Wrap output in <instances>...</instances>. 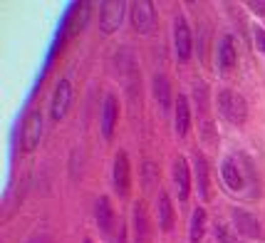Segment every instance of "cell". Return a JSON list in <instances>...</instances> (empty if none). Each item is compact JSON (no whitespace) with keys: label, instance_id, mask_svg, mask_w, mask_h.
<instances>
[{"label":"cell","instance_id":"7c38bea8","mask_svg":"<svg viewBox=\"0 0 265 243\" xmlns=\"http://www.w3.org/2000/svg\"><path fill=\"white\" fill-rule=\"evenodd\" d=\"M174 124H176V134H179V137H186V134H188V127H191V107H188V100H186L183 95L176 97Z\"/></svg>","mask_w":265,"mask_h":243},{"label":"cell","instance_id":"7402d4cb","mask_svg":"<svg viewBox=\"0 0 265 243\" xmlns=\"http://www.w3.org/2000/svg\"><path fill=\"white\" fill-rule=\"evenodd\" d=\"M248 5H251V10H255L258 15H265V0H251Z\"/></svg>","mask_w":265,"mask_h":243},{"label":"cell","instance_id":"603a6c76","mask_svg":"<svg viewBox=\"0 0 265 243\" xmlns=\"http://www.w3.org/2000/svg\"><path fill=\"white\" fill-rule=\"evenodd\" d=\"M28 243H52V238H50L47 233H35V236H32Z\"/></svg>","mask_w":265,"mask_h":243},{"label":"cell","instance_id":"ba28073f","mask_svg":"<svg viewBox=\"0 0 265 243\" xmlns=\"http://www.w3.org/2000/svg\"><path fill=\"white\" fill-rule=\"evenodd\" d=\"M112 181H114V189H117L119 196H126V194H129L131 172H129V157H126V152H117V157H114Z\"/></svg>","mask_w":265,"mask_h":243},{"label":"cell","instance_id":"5bb4252c","mask_svg":"<svg viewBox=\"0 0 265 243\" xmlns=\"http://www.w3.org/2000/svg\"><path fill=\"white\" fill-rule=\"evenodd\" d=\"M156 216H159V229L171 231V226H174V206H171L168 194L161 191V189H159V196H156Z\"/></svg>","mask_w":265,"mask_h":243},{"label":"cell","instance_id":"9c48e42d","mask_svg":"<svg viewBox=\"0 0 265 243\" xmlns=\"http://www.w3.org/2000/svg\"><path fill=\"white\" fill-rule=\"evenodd\" d=\"M174 186H176V194H179V201H186L188 199V191H191V169L186 164L183 157H176L174 159Z\"/></svg>","mask_w":265,"mask_h":243},{"label":"cell","instance_id":"7a4b0ae2","mask_svg":"<svg viewBox=\"0 0 265 243\" xmlns=\"http://www.w3.org/2000/svg\"><path fill=\"white\" fill-rule=\"evenodd\" d=\"M42 137V115L40 109H30L25 122H23V132H20V149L23 152H35V146L40 144Z\"/></svg>","mask_w":265,"mask_h":243},{"label":"cell","instance_id":"5b68a950","mask_svg":"<svg viewBox=\"0 0 265 243\" xmlns=\"http://www.w3.org/2000/svg\"><path fill=\"white\" fill-rule=\"evenodd\" d=\"M131 23L141 35H152L156 30V13H154V5L149 0H139L131 5Z\"/></svg>","mask_w":265,"mask_h":243},{"label":"cell","instance_id":"30bf717a","mask_svg":"<svg viewBox=\"0 0 265 243\" xmlns=\"http://www.w3.org/2000/svg\"><path fill=\"white\" fill-rule=\"evenodd\" d=\"M216 62H218V72H221V74H228V72L236 67L238 55H236V45H233V38H231V35H223V38L218 40Z\"/></svg>","mask_w":265,"mask_h":243},{"label":"cell","instance_id":"2e32d148","mask_svg":"<svg viewBox=\"0 0 265 243\" xmlns=\"http://www.w3.org/2000/svg\"><path fill=\"white\" fill-rule=\"evenodd\" d=\"M152 85H154V97H156V102H159V107H161L164 112H168V109H171V87H168L166 74L156 72Z\"/></svg>","mask_w":265,"mask_h":243},{"label":"cell","instance_id":"6da1fadb","mask_svg":"<svg viewBox=\"0 0 265 243\" xmlns=\"http://www.w3.org/2000/svg\"><path fill=\"white\" fill-rule=\"evenodd\" d=\"M216 107H218V115L231 124H243L248 117V104L233 89H221L216 97Z\"/></svg>","mask_w":265,"mask_h":243},{"label":"cell","instance_id":"8fae6325","mask_svg":"<svg viewBox=\"0 0 265 243\" xmlns=\"http://www.w3.org/2000/svg\"><path fill=\"white\" fill-rule=\"evenodd\" d=\"M117 119H119V102L114 95H109L104 100V107H102V137L104 139H112Z\"/></svg>","mask_w":265,"mask_h":243},{"label":"cell","instance_id":"8992f818","mask_svg":"<svg viewBox=\"0 0 265 243\" xmlns=\"http://www.w3.org/2000/svg\"><path fill=\"white\" fill-rule=\"evenodd\" d=\"M174 50H176V60L179 62H188L191 60V30L186 25L183 15L174 17Z\"/></svg>","mask_w":265,"mask_h":243},{"label":"cell","instance_id":"cb8c5ba5","mask_svg":"<svg viewBox=\"0 0 265 243\" xmlns=\"http://www.w3.org/2000/svg\"><path fill=\"white\" fill-rule=\"evenodd\" d=\"M109 243H124V226L119 223V231H117V236H114Z\"/></svg>","mask_w":265,"mask_h":243},{"label":"cell","instance_id":"ffe728a7","mask_svg":"<svg viewBox=\"0 0 265 243\" xmlns=\"http://www.w3.org/2000/svg\"><path fill=\"white\" fill-rule=\"evenodd\" d=\"M216 238L221 243H233V236H228V229L223 223H218V221H216Z\"/></svg>","mask_w":265,"mask_h":243},{"label":"cell","instance_id":"d6986e66","mask_svg":"<svg viewBox=\"0 0 265 243\" xmlns=\"http://www.w3.org/2000/svg\"><path fill=\"white\" fill-rule=\"evenodd\" d=\"M221 176H223V181L228 189H233L238 191L240 186H243V174L238 169V164L233 159H223V164H221Z\"/></svg>","mask_w":265,"mask_h":243},{"label":"cell","instance_id":"4fadbf2b","mask_svg":"<svg viewBox=\"0 0 265 243\" xmlns=\"http://www.w3.org/2000/svg\"><path fill=\"white\" fill-rule=\"evenodd\" d=\"M94 218H97V226L102 233H112V226H114V211H112V203L107 196H99L97 199V206H94Z\"/></svg>","mask_w":265,"mask_h":243},{"label":"cell","instance_id":"d4e9b609","mask_svg":"<svg viewBox=\"0 0 265 243\" xmlns=\"http://www.w3.org/2000/svg\"><path fill=\"white\" fill-rule=\"evenodd\" d=\"M84 243H92V241H89V238H84Z\"/></svg>","mask_w":265,"mask_h":243},{"label":"cell","instance_id":"3957f363","mask_svg":"<svg viewBox=\"0 0 265 243\" xmlns=\"http://www.w3.org/2000/svg\"><path fill=\"white\" fill-rule=\"evenodd\" d=\"M124 10H126V5L122 0L102 3V8H99V30L104 35H112L114 30H119L122 20H124Z\"/></svg>","mask_w":265,"mask_h":243},{"label":"cell","instance_id":"52a82bcc","mask_svg":"<svg viewBox=\"0 0 265 243\" xmlns=\"http://www.w3.org/2000/svg\"><path fill=\"white\" fill-rule=\"evenodd\" d=\"M231 221H233L236 233L245 236V238H260V236H263V226H260V221H258L253 214L243 211V209H233Z\"/></svg>","mask_w":265,"mask_h":243},{"label":"cell","instance_id":"44dd1931","mask_svg":"<svg viewBox=\"0 0 265 243\" xmlns=\"http://www.w3.org/2000/svg\"><path fill=\"white\" fill-rule=\"evenodd\" d=\"M255 45H258V52L265 55V30L263 28H255Z\"/></svg>","mask_w":265,"mask_h":243},{"label":"cell","instance_id":"e0dca14e","mask_svg":"<svg viewBox=\"0 0 265 243\" xmlns=\"http://www.w3.org/2000/svg\"><path fill=\"white\" fill-rule=\"evenodd\" d=\"M194 176H196V184H198V196L209 199V166H206V159L201 157L198 152L194 154Z\"/></svg>","mask_w":265,"mask_h":243},{"label":"cell","instance_id":"9a60e30c","mask_svg":"<svg viewBox=\"0 0 265 243\" xmlns=\"http://www.w3.org/2000/svg\"><path fill=\"white\" fill-rule=\"evenodd\" d=\"M134 233H137V243H149V238H152L149 216H146V209L141 201L134 203Z\"/></svg>","mask_w":265,"mask_h":243},{"label":"cell","instance_id":"277c9868","mask_svg":"<svg viewBox=\"0 0 265 243\" xmlns=\"http://www.w3.org/2000/svg\"><path fill=\"white\" fill-rule=\"evenodd\" d=\"M72 104V85L67 77H62V80H57L55 85V92H52V100H50V112H52V119L60 122L62 117L67 115V109H70Z\"/></svg>","mask_w":265,"mask_h":243},{"label":"cell","instance_id":"ac0fdd59","mask_svg":"<svg viewBox=\"0 0 265 243\" xmlns=\"http://www.w3.org/2000/svg\"><path fill=\"white\" fill-rule=\"evenodd\" d=\"M206 233V209L196 206L191 214V223H188V243H201Z\"/></svg>","mask_w":265,"mask_h":243}]
</instances>
